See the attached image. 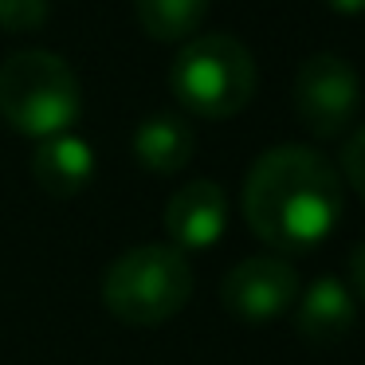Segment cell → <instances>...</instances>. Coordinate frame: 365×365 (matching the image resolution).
I'll return each mask as SVG.
<instances>
[{
    "label": "cell",
    "instance_id": "cell-12",
    "mask_svg": "<svg viewBox=\"0 0 365 365\" xmlns=\"http://www.w3.org/2000/svg\"><path fill=\"white\" fill-rule=\"evenodd\" d=\"M51 16V4L48 0H0V32H12V36H28V32H40Z\"/></svg>",
    "mask_w": 365,
    "mask_h": 365
},
{
    "label": "cell",
    "instance_id": "cell-9",
    "mask_svg": "<svg viewBox=\"0 0 365 365\" xmlns=\"http://www.w3.org/2000/svg\"><path fill=\"white\" fill-rule=\"evenodd\" d=\"M32 177L48 197L71 200L95 177V150L79 134H59L36 145L32 153Z\"/></svg>",
    "mask_w": 365,
    "mask_h": 365
},
{
    "label": "cell",
    "instance_id": "cell-15",
    "mask_svg": "<svg viewBox=\"0 0 365 365\" xmlns=\"http://www.w3.org/2000/svg\"><path fill=\"white\" fill-rule=\"evenodd\" d=\"M334 12H341V16H361L365 12V0H326Z\"/></svg>",
    "mask_w": 365,
    "mask_h": 365
},
{
    "label": "cell",
    "instance_id": "cell-4",
    "mask_svg": "<svg viewBox=\"0 0 365 365\" xmlns=\"http://www.w3.org/2000/svg\"><path fill=\"white\" fill-rule=\"evenodd\" d=\"M192 294V267L173 244H138L110 259L103 275V307L122 326H161L181 314Z\"/></svg>",
    "mask_w": 365,
    "mask_h": 365
},
{
    "label": "cell",
    "instance_id": "cell-3",
    "mask_svg": "<svg viewBox=\"0 0 365 365\" xmlns=\"http://www.w3.org/2000/svg\"><path fill=\"white\" fill-rule=\"evenodd\" d=\"M255 59L236 36L205 32L181 43L169 63V91L189 114L208 122L236 118L255 95Z\"/></svg>",
    "mask_w": 365,
    "mask_h": 365
},
{
    "label": "cell",
    "instance_id": "cell-6",
    "mask_svg": "<svg viewBox=\"0 0 365 365\" xmlns=\"http://www.w3.org/2000/svg\"><path fill=\"white\" fill-rule=\"evenodd\" d=\"M294 299H299V271L283 255H247L220 283V302L247 326H267L283 318Z\"/></svg>",
    "mask_w": 365,
    "mask_h": 365
},
{
    "label": "cell",
    "instance_id": "cell-5",
    "mask_svg": "<svg viewBox=\"0 0 365 365\" xmlns=\"http://www.w3.org/2000/svg\"><path fill=\"white\" fill-rule=\"evenodd\" d=\"M291 103L314 138H341L361 110V75L338 51H314L294 71Z\"/></svg>",
    "mask_w": 365,
    "mask_h": 365
},
{
    "label": "cell",
    "instance_id": "cell-7",
    "mask_svg": "<svg viewBox=\"0 0 365 365\" xmlns=\"http://www.w3.org/2000/svg\"><path fill=\"white\" fill-rule=\"evenodd\" d=\"M228 228V192L208 177L181 185L165 205V232L177 252H205Z\"/></svg>",
    "mask_w": 365,
    "mask_h": 365
},
{
    "label": "cell",
    "instance_id": "cell-1",
    "mask_svg": "<svg viewBox=\"0 0 365 365\" xmlns=\"http://www.w3.org/2000/svg\"><path fill=\"white\" fill-rule=\"evenodd\" d=\"M346 185L310 145H275L259 153L244 181V220L275 252H310L338 228Z\"/></svg>",
    "mask_w": 365,
    "mask_h": 365
},
{
    "label": "cell",
    "instance_id": "cell-10",
    "mask_svg": "<svg viewBox=\"0 0 365 365\" xmlns=\"http://www.w3.org/2000/svg\"><path fill=\"white\" fill-rule=\"evenodd\" d=\"M130 150H134V158L142 161L150 173L169 177V173H181L192 161V153H197V134H192V126L181 114L161 110V114H150V118L138 122Z\"/></svg>",
    "mask_w": 365,
    "mask_h": 365
},
{
    "label": "cell",
    "instance_id": "cell-13",
    "mask_svg": "<svg viewBox=\"0 0 365 365\" xmlns=\"http://www.w3.org/2000/svg\"><path fill=\"white\" fill-rule=\"evenodd\" d=\"M341 177H346L349 189L365 200V126L354 130V138L341 145Z\"/></svg>",
    "mask_w": 365,
    "mask_h": 365
},
{
    "label": "cell",
    "instance_id": "cell-2",
    "mask_svg": "<svg viewBox=\"0 0 365 365\" xmlns=\"http://www.w3.org/2000/svg\"><path fill=\"white\" fill-rule=\"evenodd\" d=\"M83 114L79 75L56 51H16L0 63V118L16 134L48 142L71 134Z\"/></svg>",
    "mask_w": 365,
    "mask_h": 365
},
{
    "label": "cell",
    "instance_id": "cell-8",
    "mask_svg": "<svg viewBox=\"0 0 365 365\" xmlns=\"http://www.w3.org/2000/svg\"><path fill=\"white\" fill-rule=\"evenodd\" d=\"M294 330L310 346H338L357 322L354 291L338 275H318L314 283L299 287L294 299Z\"/></svg>",
    "mask_w": 365,
    "mask_h": 365
},
{
    "label": "cell",
    "instance_id": "cell-14",
    "mask_svg": "<svg viewBox=\"0 0 365 365\" xmlns=\"http://www.w3.org/2000/svg\"><path fill=\"white\" fill-rule=\"evenodd\" d=\"M346 287L357 299H365V244H357L354 255H349V283Z\"/></svg>",
    "mask_w": 365,
    "mask_h": 365
},
{
    "label": "cell",
    "instance_id": "cell-11",
    "mask_svg": "<svg viewBox=\"0 0 365 365\" xmlns=\"http://www.w3.org/2000/svg\"><path fill=\"white\" fill-rule=\"evenodd\" d=\"M208 16V0H134V20L150 40L185 43Z\"/></svg>",
    "mask_w": 365,
    "mask_h": 365
}]
</instances>
